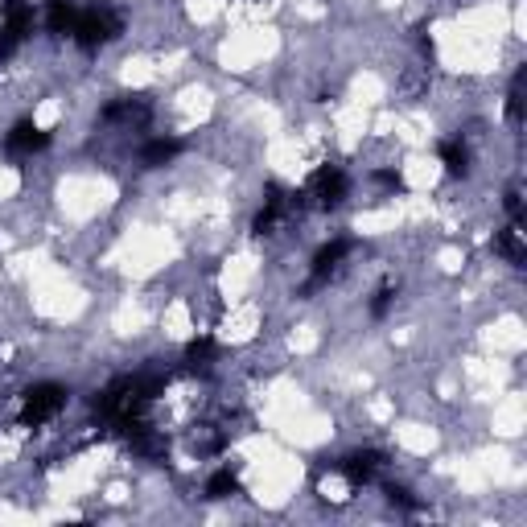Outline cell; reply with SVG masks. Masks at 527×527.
<instances>
[{
  "label": "cell",
  "mask_w": 527,
  "mask_h": 527,
  "mask_svg": "<svg viewBox=\"0 0 527 527\" xmlns=\"http://www.w3.org/2000/svg\"><path fill=\"white\" fill-rule=\"evenodd\" d=\"M62 408H66V388H58V383H38V388H29L21 400L25 425H50Z\"/></svg>",
  "instance_id": "cell-1"
},
{
  "label": "cell",
  "mask_w": 527,
  "mask_h": 527,
  "mask_svg": "<svg viewBox=\"0 0 527 527\" xmlns=\"http://www.w3.org/2000/svg\"><path fill=\"white\" fill-rule=\"evenodd\" d=\"M305 198H309L313 206H322V210L338 206V202L346 198V173H342L338 165H322V169L309 178V186H305Z\"/></svg>",
  "instance_id": "cell-2"
},
{
  "label": "cell",
  "mask_w": 527,
  "mask_h": 527,
  "mask_svg": "<svg viewBox=\"0 0 527 527\" xmlns=\"http://www.w3.org/2000/svg\"><path fill=\"white\" fill-rule=\"evenodd\" d=\"M50 145V136L38 128V124H29V120H21L9 136H5V149L13 153V157H33V153H42Z\"/></svg>",
  "instance_id": "cell-3"
},
{
  "label": "cell",
  "mask_w": 527,
  "mask_h": 527,
  "mask_svg": "<svg viewBox=\"0 0 527 527\" xmlns=\"http://www.w3.org/2000/svg\"><path fill=\"white\" fill-rule=\"evenodd\" d=\"M383 466H388V462H383V453L367 449V453H355V458H350L342 470H346V478L355 482V486H363V482H371V478H375Z\"/></svg>",
  "instance_id": "cell-4"
},
{
  "label": "cell",
  "mask_w": 527,
  "mask_h": 527,
  "mask_svg": "<svg viewBox=\"0 0 527 527\" xmlns=\"http://www.w3.org/2000/svg\"><path fill=\"white\" fill-rule=\"evenodd\" d=\"M173 157H178V140H173V136H153L149 145L140 149V161H145V165H165Z\"/></svg>",
  "instance_id": "cell-5"
},
{
  "label": "cell",
  "mask_w": 527,
  "mask_h": 527,
  "mask_svg": "<svg viewBox=\"0 0 527 527\" xmlns=\"http://www.w3.org/2000/svg\"><path fill=\"white\" fill-rule=\"evenodd\" d=\"M441 161H445V169L453 173V178H462V173L470 169V153H466L462 140H445V145H441Z\"/></svg>",
  "instance_id": "cell-6"
}]
</instances>
